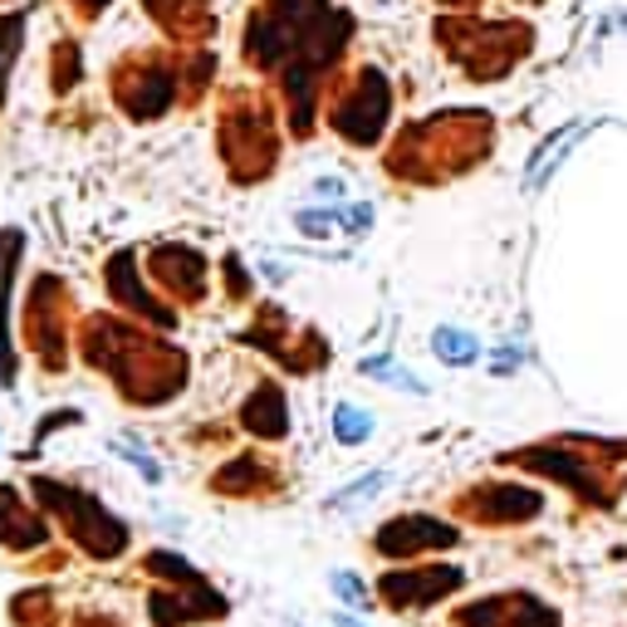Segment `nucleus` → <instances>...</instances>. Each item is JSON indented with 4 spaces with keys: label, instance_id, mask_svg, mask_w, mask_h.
<instances>
[{
    "label": "nucleus",
    "instance_id": "27",
    "mask_svg": "<svg viewBox=\"0 0 627 627\" xmlns=\"http://www.w3.org/2000/svg\"><path fill=\"white\" fill-rule=\"evenodd\" d=\"M226 275H231V294H236V300H245V294H250V280H245V265H241V260H226Z\"/></svg>",
    "mask_w": 627,
    "mask_h": 627
},
{
    "label": "nucleus",
    "instance_id": "17",
    "mask_svg": "<svg viewBox=\"0 0 627 627\" xmlns=\"http://www.w3.org/2000/svg\"><path fill=\"white\" fill-rule=\"evenodd\" d=\"M216 490H221V495H270V490H275V471L260 466L255 456H236L231 466L216 471Z\"/></svg>",
    "mask_w": 627,
    "mask_h": 627
},
{
    "label": "nucleus",
    "instance_id": "2",
    "mask_svg": "<svg viewBox=\"0 0 627 627\" xmlns=\"http://www.w3.org/2000/svg\"><path fill=\"white\" fill-rule=\"evenodd\" d=\"M613 456H627V447H608V441H584V437H558L554 447H524L515 456H505L510 466H524V471L554 476L558 485H568L574 495L593 500V505H613L623 490V476L613 471Z\"/></svg>",
    "mask_w": 627,
    "mask_h": 627
},
{
    "label": "nucleus",
    "instance_id": "22",
    "mask_svg": "<svg viewBox=\"0 0 627 627\" xmlns=\"http://www.w3.org/2000/svg\"><path fill=\"white\" fill-rule=\"evenodd\" d=\"M368 431H373V417L363 412V407H338L334 412V437L344 441V447H358V441H368Z\"/></svg>",
    "mask_w": 627,
    "mask_h": 627
},
{
    "label": "nucleus",
    "instance_id": "11",
    "mask_svg": "<svg viewBox=\"0 0 627 627\" xmlns=\"http://www.w3.org/2000/svg\"><path fill=\"white\" fill-rule=\"evenodd\" d=\"M177 79L167 64L157 60H133L128 70L118 74V104L133 113V118H157V113L173 108Z\"/></svg>",
    "mask_w": 627,
    "mask_h": 627
},
{
    "label": "nucleus",
    "instance_id": "5",
    "mask_svg": "<svg viewBox=\"0 0 627 627\" xmlns=\"http://www.w3.org/2000/svg\"><path fill=\"white\" fill-rule=\"evenodd\" d=\"M221 153H226V167H231L236 181H260L275 167V153H280V138H275V123L260 104H241L226 113L221 123Z\"/></svg>",
    "mask_w": 627,
    "mask_h": 627
},
{
    "label": "nucleus",
    "instance_id": "23",
    "mask_svg": "<svg viewBox=\"0 0 627 627\" xmlns=\"http://www.w3.org/2000/svg\"><path fill=\"white\" fill-rule=\"evenodd\" d=\"M387 485V471H368V476H363V481L358 485H348V490H338V495L334 500H328V505H334V510H348V505H363V500H373V495H378V490Z\"/></svg>",
    "mask_w": 627,
    "mask_h": 627
},
{
    "label": "nucleus",
    "instance_id": "19",
    "mask_svg": "<svg viewBox=\"0 0 627 627\" xmlns=\"http://www.w3.org/2000/svg\"><path fill=\"white\" fill-rule=\"evenodd\" d=\"M147 10H153L167 30H177V35H197V30H207V20H201V0H147Z\"/></svg>",
    "mask_w": 627,
    "mask_h": 627
},
{
    "label": "nucleus",
    "instance_id": "13",
    "mask_svg": "<svg viewBox=\"0 0 627 627\" xmlns=\"http://www.w3.org/2000/svg\"><path fill=\"white\" fill-rule=\"evenodd\" d=\"M153 275L177 294V300H201V275H207V260L191 245H157L153 250Z\"/></svg>",
    "mask_w": 627,
    "mask_h": 627
},
{
    "label": "nucleus",
    "instance_id": "20",
    "mask_svg": "<svg viewBox=\"0 0 627 627\" xmlns=\"http://www.w3.org/2000/svg\"><path fill=\"white\" fill-rule=\"evenodd\" d=\"M431 348H437V358H447L451 368H466V363L481 358V344H476L471 334H461V328H437V334H431Z\"/></svg>",
    "mask_w": 627,
    "mask_h": 627
},
{
    "label": "nucleus",
    "instance_id": "1",
    "mask_svg": "<svg viewBox=\"0 0 627 627\" xmlns=\"http://www.w3.org/2000/svg\"><path fill=\"white\" fill-rule=\"evenodd\" d=\"M490 153V118L485 113H437L421 118L412 128L397 133L387 147V173L403 181H447L466 167H476Z\"/></svg>",
    "mask_w": 627,
    "mask_h": 627
},
{
    "label": "nucleus",
    "instance_id": "26",
    "mask_svg": "<svg viewBox=\"0 0 627 627\" xmlns=\"http://www.w3.org/2000/svg\"><path fill=\"white\" fill-rule=\"evenodd\" d=\"M300 231H304V236H328V231H334V216H324V211H300Z\"/></svg>",
    "mask_w": 627,
    "mask_h": 627
},
{
    "label": "nucleus",
    "instance_id": "3",
    "mask_svg": "<svg viewBox=\"0 0 627 627\" xmlns=\"http://www.w3.org/2000/svg\"><path fill=\"white\" fill-rule=\"evenodd\" d=\"M441 44L471 79H500L510 74L530 50V30L510 20H441Z\"/></svg>",
    "mask_w": 627,
    "mask_h": 627
},
{
    "label": "nucleus",
    "instance_id": "21",
    "mask_svg": "<svg viewBox=\"0 0 627 627\" xmlns=\"http://www.w3.org/2000/svg\"><path fill=\"white\" fill-rule=\"evenodd\" d=\"M20 44H25V10L20 15H0V98L10 84V64L20 60Z\"/></svg>",
    "mask_w": 627,
    "mask_h": 627
},
{
    "label": "nucleus",
    "instance_id": "18",
    "mask_svg": "<svg viewBox=\"0 0 627 627\" xmlns=\"http://www.w3.org/2000/svg\"><path fill=\"white\" fill-rule=\"evenodd\" d=\"M108 284H113V294H118V300L128 304V310L147 314V318H153V324H163V328H173V324H177L173 310H163V304H157V300H147V294H143V284L133 280V255H118V260H113V265H108Z\"/></svg>",
    "mask_w": 627,
    "mask_h": 627
},
{
    "label": "nucleus",
    "instance_id": "16",
    "mask_svg": "<svg viewBox=\"0 0 627 627\" xmlns=\"http://www.w3.org/2000/svg\"><path fill=\"white\" fill-rule=\"evenodd\" d=\"M20 250H25V236L20 231H6L0 236V383H10V373H15V363H10V275H15V260Z\"/></svg>",
    "mask_w": 627,
    "mask_h": 627
},
{
    "label": "nucleus",
    "instance_id": "10",
    "mask_svg": "<svg viewBox=\"0 0 627 627\" xmlns=\"http://www.w3.org/2000/svg\"><path fill=\"white\" fill-rule=\"evenodd\" d=\"M461 540L456 534V524H441L431 515H397L387 520L378 534H373V550L387 554V558H407V554H427V550H451V544Z\"/></svg>",
    "mask_w": 627,
    "mask_h": 627
},
{
    "label": "nucleus",
    "instance_id": "7",
    "mask_svg": "<svg viewBox=\"0 0 627 627\" xmlns=\"http://www.w3.org/2000/svg\"><path fill=\"white\" fill-rule=\"evenodd\" d=\"M44 490V500H54V505L64 510V520L74 524V534L84 540V550L88 554H98V558H113L128 544V530H123L118 520H108V510L104 505H94V500H84V495H74V490H54L50 481H40Z\"/></svg>",
    "mask_w": 627,
    "mask_h": 627
},
{
    "label": "nucleus",
    "instance_id": "28",
    "mask_svg": "<svg viewBox=\"0 0 627 627\" xmlns=\"http://www.w3.org/2000/svg\"><path fill=\"white\" fill-rule=\"evenodd\" d=\"M108 6V0H84V10H88V15H98V10H104Z\"/></svg>",
    "mask_w": 627,
    "mask_h": 627
},
{
    "label": "nucleus",
    "instance_id": "14",
    "mask_svg": "<svg viewBox=\"0 0 627 627\" xmlns=\"http://www.w3.org/2000/svg\"><path fill=\"white\" fill-rule=\"evenodd\" d=\"M241 427L260 441H280L290 437V407H284V393L275 383H260L255 397L241 407Z\"/></svg>",
    "mask_w": 627,
    "mask_h": 627
},
{
    "label": "nucleus",
    "instance_id": "6",
    "mask_svg": "<svg viewBox=\"0 0 627 627\" xmlns=\"http://www.w3.org/2000/svg\"><path fill=\"white\" fill-rule=\"evenodd\" d=\"M461 510H466V520L500 530V524H524V520H534V515L544 510V495H540V490H530V485L485 481V485L466 490V495H461Z\"/></svg>",
    "mask_w": 627,
    "mask_h": 627
},
{
    "label": "nucleus",
    "instance_id": "24",
    "mask_svg": "<svg viewBox=\"0 0 627 627\" xmlns=\"http://www.w3.org/2000/svg\"><path fill=\"white\" fill-rule=\"evenodd\" d=\"M363 373H368V378H378V383L403 387V393H421V383L412 378V373L397 368V363H387V358H363Z\"/></svg>",
    "mask_w": 627,
    "mask_h": 627
},
{
    "label": "nucleus",
    "instance_id": "12",
    "mask_svg": "<svg viewBox=\"0 0 627 627\" xmlns=\"http://www.w3.org/2000/svg\"><path fill=\"white\" fill-rule=\"evenodd\" d=\"M250 344H265L270 353H280V363L284 368H294V373H310L324 363V344L304 328L300 338H284V314L280 310H260V328H250Z\"/></svg>",
    "mask_w": 627,
    "mask_h": 627
},
{
    "label": "nucleus",
    "instance_id": "15",
    "mask_svg": "<svg viewBox=\"0 0 627 627\" xmlns=\"http://www.w3.org/2000/svg\"><path fill=\"white\" fill-rule=\"evenodd\" d=\"M226 598H216L207 584H191V593H153V623L173 627L187 618H221Z\"/></svg>",
    "mask_w": 627,
    "mask_h": 627
},
{
    "label": "nucleus",
    "instance_id": "4",
    "mask_svg": "<svg viewBox=\"0 0 627 627\" xmlns=\"http://www.w3.org/2000/svg\"><path fill=\"white\" fill-rule=\"evenodd\" d=\"M387 113H393V88H387V79L373 70V64H363V70H353L344 84H338L334 104H328V123L338 128L344 143L368 147L383 138Z\"/></svg>",
    "mask_w": 627,
    "mask_h": 627
},
{
    "label": "nucleus",
    "instance_id": "8",
    "mask_svg": "<svg viewBox=\"0 0 627 627\" xmlns=\"http://www.w3.org/2000/svg\"><path fill=\"white\" fill-rule=\"evenodd\" d=\"M456 627H558V613L534 593H495L456 608Z\"/></svg>",
    "mask_w": 627,
    "mask_h": 627
},
{
    "label": "nucleus",
    "instance_id": "29",
    "mask_svg": "<svg viewBox=\"0 0 627 627\" xmlns=\"http://www.w3.org/2000/svg\"><path fill=\"white\" fill-rule=\"evenodd\" d=\"M441 6H471V0H441Z\"/></svg>",
    "mask_w": 627,
    "mask_h": 627
},
{
    "label": "nucleus",
    "instance_id": "9",
    "mask_svg": "<svg viewBox=\"0 0 627 627\" xmlns=\"http://www.w3.org/2000/svg\"><path fill=\"white\" fill-rule=\"evenodd\" d=\"M466 584V574L456 564H431V568H403V574H383V603L387 608H427V603L447 598Z\"/></svg>",
    "mask_w": 627,
    "mask_h": 627
},
{
    "label": "nucleus",
    "instance_id": "25",
    "mask_svg": "<svg viewBox=\"0 0 627 627\" xmlns=\"http://www.w3.org/2000/svg\"><path fill=\"white\" fill-rule=\"evenodd\" d=\"M334 588L344 603H358V608H368V593H363V584L353 574H334Z\"/></svg>",
    "mask_w": 627,
    "mask_h": 627
}]
</instances>
